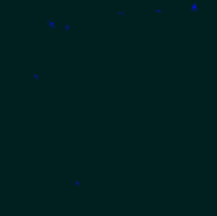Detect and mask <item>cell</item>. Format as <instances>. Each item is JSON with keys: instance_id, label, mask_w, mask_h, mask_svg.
<instances>
[{"instance_id": "cell-7", "label": "cell", "mask_w": 217, "mask_h": 216, "mask_svg": "<svg viewBox=\"0 0 217 216\" xmlns=\"http://www.w3.org/2000/svg\"><path fill=\"white\" fill-rule=\"evenodd\" d=\"M70 187H71V188H73V187H76V188H79V187H81V182H80V181H75Z\"/></svg>"}, {"instance_id": "cell-2", "label": "cell", "mask_w": 217, "mask_h": 216, "mask_svg": "<svg viewBox=\"0 0 217 216\" xmlns=\"http://www.w3.org/2000/svg\"><path fill=\"white\" fill-rule=\"evenodd\" d=\"M189 9H191L193 13L202 14V13H203V10H205V4L202 3L201 0H191Z\"/></svg>"}, {"instance_id": "cell-1", "label": "cell", "mask_w": 217, "mask_h": 216, "mask_svg": "<svg viewBox=\"0 0 217 216\" xmlns=\"http://www.w3.org/2000/svg\"><path fill=\"white\" fill-rule=\"evenodd\" d=\"M43 22L46 24V31L47 32H56L57 31V24H56V22L54 21V15L52 14H48L46 13L45 17H43Z\"/></svg>"}, {"instance_id": "cell-3", "label": "cell", "mask_w": 217, "mask_h": 216, "mask_svg": "<svg viewBox=\"0 0 217 216\" xmlns=\"http://www.w3.org/2000/svg\"><path fill=\"white\" fill-rule=\"evenodd\" d=\"M28 79L32 84H41L42 83V71H31L29 74H28Z\"/></svg>"}, {"instance_id": "cell-6", "label": "cell", "mask_w": 217, "mask_h": 216, "mask_svg": "<svg viewBox=\"0 0 217 216\" xmlns=\"http://www.w3.org/2000/svg\"><path fill=\"white\" fill-rule=\"evenodd\" d=\"M62 29L65 32H67V31L71 29V24H70V22L67 21V19H64V21H62Z\"/></svg>"}, {"instance_id": "cell-4", "label": "cell", "mask_w": 217, "mask_h": 216, "mask_svg": "<svg viewBox=\"0 0 217 216\" xmlns=\"http://www.w3.org/2000/svg\"><path fill=\"white\" fill-rule=\"evenodd\" d=\"M130 18V12L125 8H118L116 12V21H126Z\"/></svg>"}, {"instance_id": "cell-5", "label": "cell", "mask_w": 217, "mask_h": 216, "mask_svg": "<svg viewBox=\"0 0 217 216\" xmlns=\"http://www.w3.org/2000/svg\"><path fill=\"white\" fill-rule=\"evenodd\" d=\"M150 12L152 14H166L169 12V9L165 7V8H151L150 9Z\"/></svg>"}]
</instances>
